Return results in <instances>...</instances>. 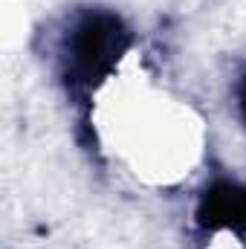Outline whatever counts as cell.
Listing matches in <instances>:
<instances>
[{
	"label": "cell",
	"instance_id": "3957f363",
	"mask_svg": "<svg viewBox=\"0 0 246 249\" xmlns=\"http://www.w3.org/2000/svg\"><path fill=\"white\" fill-rule=\"evenodd\" d=\"M238 99H241V113H244V119H246V78L241 81V90H238Z\"/></svg>",
	"mask_w": 246,
	"mask_h": 249
},
{
	"label": "cell",
	"instance_id": "6da1fadb",
	"mask_svg": "<svg viewBox=\"0 0 246 249\" xmlns=\"http://www.w3.org/2000/svg\"><path fill=\"white\" fill-rule=\"evenodd\" d=\"M130 47L124 20L105 9L81 12L61 38V70L70 87H96L107 78Z\"/></svg>",
	"mask_w": 246,
	"mask_h": 249
},
{
	"label": "cell",
	"instance_id": "7a4b0ae2",
	"mask_svg": "<svg viewBox=\"0 0 246 249\" xmlns=\"http://www.w3.org/2000/svg\"><path fill=\"white\" fill-rule=\"evenodd\" d=\"M197 220L209 232L246 235V186L235 180H217L203 191Z\"/></svg>",
	"mask_w": 246,
	"mask_h": 249
}]
</instances>
